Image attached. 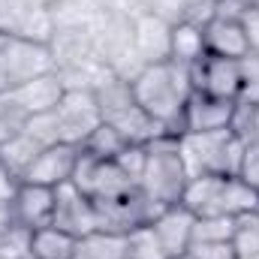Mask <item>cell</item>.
Listing matches in <instances>:
<instances>
[{"instance_id": "obj_24", "label": "cell", "mask_w": 259, "mask_h": 259, "mask_svg": "<svg viewBox=\"0 0 259 259\" xmlns=\"http://www.w3.org/2000/svg\"><path fill=\"white\" fill-rule=\"evenodd\" d=\"M232 247H235L238 259H259V208L235 217Z\"/></svg>"}, {"instance_id": "obj_32", "label": "cell", "mask_w": 259, "mask_h": 259, "mask_svg": "<svg viewBox=\"0 0 259 259\" xmlns=\"http://www.w3.org/2000/svg\"><path fill=\"white\" fill-rule=\"evenodd\" d=\"M229 130H235L244 142H259V106H244V103H238Z\"/></svg>"}, {"instance_id": "obj_18", "label": "cell", "mask_w": 259, "mask_h": 259, "mask_svg": "<svg viewBox=\"0 0 259 259\" xmlns=\"http://www.w3.org/2000/svg\"><path fill=\"white\" fill-rule=\"evenodd\" d=\"M208 55L205 49V30L190 21L172 24V46H169V61L181 66H193Z\"/></svg>"}, {"instance_id": "obj_23", "label": "cell", "mask_w": 259, "mask_h": 259, "mask_svg": "<svg viewBox=\"0 0 259 259\" xmlns=\"http://www.w3.org/2000/svg\"><path fill=\"white\" fill-rule=\"evenodd\" d=\"M130 142L118 133V130L112 127V124H100V127L94 130L88 139H84V145H81V151L88 154V157H94V160H118V154L127 148Z\"/></svg>"}, {"instance_id": "obj_28", "label": "cell", "mask_w": 259, "mask_h": 259, "mask_svg": "<svg viewBox=\"0 0 259 259\" xmlns=\"http://www.w3.org/2000/svg\"><path fill=\"white\" fill-rule=\"evenodd\" d=\"M24 133H27L39 148H49V145L64 142V139H61V124H58V115H55V112L30 115V118H27V124H24Z\"/></svg>"}, {"instance_id": "obj_25", "label": "cell", "mask_w": 259, "mask_h": 259, "mask_svg": "<svg viewBox=\"0 0 259 259\" xmlns=\"http://www.w3.org/2000/svg\"><path fill=\"white\" fill-rule=\"evenodd\" d=\"M232 238H235V217H196L193 244H220Z\"/></svg>"}, {"instance_id": "obj_20", "label": "cell", "mask_w": 259, "mask_h": 259, "mask_svg": "<svg viewBox=\"0 0 259 259\" xmlns=\"http://www.w3.org/2000/svg\"><path fill=\"white\" fill-rule=\"evenodd\" d=\"M103 6L106 0H52L49 12L55 27H91Z\"/></svg>"}, {"instance_id": "obj_15", "label": "cell", "mask_w": 259, "mask_h": 259, "mask_svg": "<svg viewBox=\"0 0 259 259\" xmlns=\"http://www.w3.org/2000/svg\"><path fill=\"white\" fill-rule=\"evenodd\" d=\"M133 42L145 64H163V61H169L172 24L151 12H136L133 15Z\"/></svg>"}, {"instance_id": "obj_9", "label": "cell", "mask_w": 259, "mask_h": 259, "mask_svg": "<svg viewBox=\"0 0 259 259\" xmlns=\"http://www.w3.org/2000/svg\"><path fill=\"white\" fill-rule=\"evenodd\" d=\"M193 223H196V214L187 208V205H169V208H160L154 214V220L148 223L154 238L160 241V247L166 250L169 259H178L184 256L193 244Z\"/></svg>"}, {"instance_id": "obj_36", "label": "cell", "mask_w": 259, "mask_h": 259, "mask_svg": "<svg viewBox=\"0 0 259 259\" xmlns=\"http://www.w3.org/2000/svg\"><path fill=\"white\" fill-rule=\"evenodd\" d=\"M217 15V0H184V21L205 27Z\"/></svg>"}, {"instance_id": "obj_35", "label": "cell", "mask_w": 259, "mask_h": 259, "mask_svg": "<svg viewBox=\"0 0 259 259\" xmlns=\"http://www.w3.org/2000/svg\"><path fill=\"white\" fill-rule=\"evenodd\" d=\"M145 154H148V145H127V148L118 154V160H115L136 184H139V175H142V169H145Z\"/></svg>"}, {"instance_id": "obj_4", "label": "cell", "mask_w": 259, "mask_h": 259, "mask_svg": "<svg viewBox=\"0 0 259 259\" xmlns=\"http://www.w3.org/2000/svg\"><path fill=\"white\" fill-rule=\"evenodd\" d=\"M181 205L196 217H241L259 208V196L238 175H196L184 187Z\"/></svg>"}, {"instance_id": "obj_6", "label": "cell", "mask_w": 259, "mask_h": 259, "mask_svg": "<svg viewBox=\"0 0 259 259\" xmlns=\"http://www.w3.org/2000/svg\"><path fill=\"white\" fill-rule=\"evenodd\" d=\"M55 115H58V124H61V139L69 142V145H78V148L103 124L94 91H66L64 100L55 109Z\"/></svg>"}, {"instance_id": "obj_37", "label": "cell", "mask_w": 259, "mask_h": 259, "mask_svg": "<svg viewBox=\"0 0 259 259\" xmlns=\"http://www.w3.org/2000/svg\"><path fill=\"white\" fill-rule=\"evenodd\" d=\"M193 259H238L232 241H220V244H193L187 250Z\"/></svg>"}, {"instance_id": "obj_3", "label": "cell", "mask_w": 259, "mask_h": 259, "mask_svg": "<svg viewBox=\"0 0 259 259\" xmlns=\"http://www.w3.org/2000/svg\"><path fill=\"white\" fill-rule=\"evenodd\" d=\"M244 139L235 130H214V133H181L178 151L184 160L187 175H238L244 157Z\"/></svg>"}, {"instance_id": "obj_38", "label": "cell", "mask_w": 259, "mask_h": 259, "mask_svg": "<svg viewBox=\"0 0 259 259\" xmlns=\"http://www.w3.org/2000/svg\"><path fill=\"white\" fill-rule=\"evenodd\" d=\"M241 27H244V36H247V55L259 58V6H250L241 15Z\"/></svg>"}, {"instance_id": "obj_34", "label": "cell", "mask_w": 259, "mask_h": 259, "mask_svg": "<svg viewBox=\"0 0 259 259\" xmlns=\"http://www.w3.org/2000/svg\"><path fill=\"white\" fill-rule=\"evenodd\" d=\"M142 12H151L169 24H178V21H184V0H145Z\"/></svg>"}, {"instance_id": "obj_11", "label": "cell", "mask_w": 259, "mask_h": 259, "mask_svg": "<svg viewBox=\"0 0 259 259\" xmlns=\"http://www.w3.org/2000/svg\"><path fill=\"white\" fill-rule=\"evenodd\" d=\"M238 100H220L211 94L193 91L184 115H181V133H214V130H229L235 115Z\"/></svg>"}, {"instance_id": "obj_17", "label": "cell", "mask_w": 259, "mask_h": 259, "mask_svg": "<svg viewBox=\"0 0 259 259\" xmlns=\"http://www.w3.org/2000/svg\"><path fill=\"white\" fill-rule=\"evenodd\" d=\"M202 30H205V49H208V55L235 58V61H241L247 55V36H244L241 18L214 15Z\"/></svg>"}, {"instance_id": "obj_26", "label": "cell", "mask_w": 259, "mask_h": 259, "mask_svg": "<svg viewBox=\"0 0 259 259\" xmlns=\"http://www.w3.org/2000/svg\"><path fill=\"white\" fill-rule=\"evenodd\" d=\"M124 259H169V256H166V250L160 247V241L154 238L151 226H139V229H130L127 232Z\"/></svg>"}, {"instance_id": "obj_22", "label": "cell", "mask_w": 259, "mask_h": 259, "mask_svg": "<svg viewBox=\"0 0 259 259\" xmlns=\"http://www.w3.org/2000/svg\"><path fill=\"white\" fill-rule=\"evenodd\" d=\"M127 250V232L97 229L78 241V253L84 259H124Z\"/></svg>"}, {"instance_id": "obj_40", "label": "cell", "mask_w": 259, "mask_h": 259, "mask_svg": "<svg viewBox=\"0 0 259 259\" xmlns=\"http://www.w3.org/2000/svg\"><path fill=\"white\" fill-rule=\"evenodd\" d=\"M250 6H256V0H217V15H229V18H241Z\"/></svg>"}, {"instance_id": "obj_41", "label": "cell", "mask_w": 259, "mask_h": 259, "mask_svg": "<svg viewBox=\"0 0 259 259\" xmlns=\"http://www.w3.org/2000/svg\"><path fill=\"white\" fill-rule=\"evenodd\" d=\"M15 223V217H12V205H0V241H3V235L9 232V226Z\"/></svg>"}, {"instance_id": "obj_45", "label": "cell", "mask_w": 259, "mask_h": 259, "mask_svg": "<svg viewBox=\"0 0 259 259\" xmlns=\"http://www.w3.org/2000/svg\"><path fill=\"white\" fill-rule=\"evenodd\" d=\"M24 259H33V256H24Z\"/></svg>"}, {"instance_id": "obj_42", "label": "cell", "mask_w": 259, "mask_h": 259, "mask_svg": "<svg viewBox=\"0 0 259 259\" xmlns=\"http://www.w3.org/2000/svg\"><path fill=\"white\" fill-rule=\"evenodd\" d=\"M27 3H33V6H49L52 0H27Z\"/></svg>"}, {"instance_id": "obj_2", "label": "cell", "mask_w": 259, "mask_h": 259, "mask_svg": "<svg viewBox=\"0 0 259 259\" xmlns=\"http://www.w3.org/2000/svg\"><path fill=\"white\" fill-rule=\"evenodd\" d=\"M190 175L184 169L181 151H178V136H157L148 142L145 154V169L139 175V190L148 196L157 208L178 205Z\"/></svg>"}, {"instance_id": "obj_5", "label": "cell", "mask_w": 259, "mask_h": 259, "mask_svg": "<svg viewBox=\"0 0 259 259\" xmlns=\"http://www.w3.org/2000/svg\"><path fill=\"white\" fill-rule=\"evenodd\" d=\"M94 97H97V106H100L103 121L112 124L130 145H148L157 136H169V133H163L160 124H154L142 112V106L133 97V84L124 81V78H118L115 72H109L94 88Z\"/></svg>"}, {"instance_id": "obj_46", "label": "cell", "mask_w": 259, "mask_h": 259, "mask_svg": "<svg viewBox=\"0 0 259 259\" xmlns=\"http://www.w3.org/2000/svg\"><path fill=\"white\" fill-rule=\"evenodd\" d=\"M0 259H3V256H0Z\"/></svg>"}, {"instance_id": "obj_39", "label": "cell", "mask_w": 259, "mask_h": 259, "mask_svg": "<svg viewBox=\"0 0 259 259\" xmlns=\"http://www.w3.org/2000/svg\"><path fill=\"white\" fill-rule=\"evenodd\" d=\"M18 187H21V181H18L9 169L0 166V205H3V208L12 205V199H15V193H18Z\"/></svg>"}, {"instance_id": "obj_7", "label": "cell", "mask_w": 259, "mask_h": 259, "mask_svg": "<svg viewBox=\"0 0 259 259\" xmlns=\"http://www.w3.org/2000/svg\"><path fill=\"white\" fill-rule=\"evenodd\" d=\"M3 64L9 72V84L18 88L36 75H46V72H55V61H52V52L49 46L42 42H30V39H18V36H6L3 42ZM9 88V91H12Z\"/></svg>"}, {"instance_id": "obj_27", "label": "cell", "mask_w": 259, "mask_h": 259, "mask_svg": "<svg viewBox=\"0 0 259 259\" xmlns=\"http://www.w3.org/2000/svg\"><path fill=\"white\" fill-rule=\"evenodd\" d=\"M33 9L36 6L27 0H0V33L3 36H21Z\"/></svg>"}, {"instance_id": "obj_19", "label": "cell", "mask_w": 259, "mask_h": 259, "mask_svg": "<svg viewBox=\"0 0 259 259\" xmlns=\"http://www.w3.org/2000/svg\"><path fill=\"white\" fill-rule=\"evenodd\" d=\"M75 253H78L75 235H69L58 226L33 229V238H30V256L33 259H75Z\"/></svg>"}, {"instance_id": "obj_44", "label": "cell", "mask_w": 259, "mask_h": 259, "mask_svg": "<svg viewBox=\"0 0 259 259\" xmlns=\"http://www.w3.org/2000/svg\"><path fill=\"white\" fill-rule=\"evenodd\" d=\"M75 259H84V256H81V253H75Z\"/></svg>"}, {"instance_id": "obj_10", "label": "cell", "mask_w": 259, "mask_h": 259, "mask_svg": "<svg viewBox=\"0 0 259 259\" xmlns=\"http://www.w3.org/2000/svg\"><path fill=\"white\" fill-rule=\"evenodd\" d=\"M78 154L81 148L78 145H69V142H58V145H49L36 154V160L30 163V169L24 172L21 181L27 184H42V187H61L72 181V172H75V163H78Z\"/></svg>"}, {"instance_id": "obj_14", "label": "cell", "mask_w": 259, "mask_h": 259, "mask_svg": "<svg viewBox=\"0 0 259 259\" xmlns=\"http://www.w3.org/2000/svg\"><path fill=\"white\" fill-rule=\"evenodd\" d=\"M55 202H58L55 187H42V184L21 181L18 193L12 199V217L21 226H27V229L52 226V220H55Z\"/></svg>"}, {"instance_id": "obj_13", "label": "cell", "mask_w": 259, "mask_h": 259, "mask_svg": "<svg viewBox=\"0 0 259 259\" xmlns=\"http://www.w3.org/2000/svg\"><path fill=\"white\" fill-rule=\"evenodd\" d=\"M49 52H52V61H55L58 72L78 69V66L100 61L97 49H94L91 27H55V36L49 39Z\"/></svg>"}, {"instance_id": "obj_12", "label": "cell", "mask_w": 259, "mask_h": 259, "mask_svg": "<svg viewBox=\"0 0 259 259\" xmlns=\"http://www.w3.org/2000/svg\"><path fill=\"white\" fill-rule=\"evenodd\" d=\"M193 72V91L220 97V100H238V81H241V61L235 58H217L205 55L199 64L190 66Z\"/></svg>"}, {"instance_id": "obj_43", "label": "cell", "mask_w": 259, "mask_h": 259, "mask_svg": "<svg viewBox=\"0 0 259 259\" xmlns=\"http://www.w3.org/2000/svg\"><path fill=\"white\" fill-rule=\"evenodd\" d=\"M178 259H193V256H190V253H184V256H178Z\"/></svg>"}, {"instance_id": "obj_21", "label": "cell", "mask_w": 259, "mask_h": 259, "mask_svg": "<svg viewBox=\"0 0 259 259\" xmlns=\"http://www.w3.org/2000/svg\"><path fill=\"white\" fill-rule=\"evenodd\" d=\"M42 148L21 130L18 136H12V139H6L3 145H0V166L3 169H9L18 181L24 178V172L30 169V163L36 160V154H39Z\"/></svg>"}, {"instance_id": "obj_30", "label": "cell", "mask_w": 259, "mask_h": 259, "mask_svg": "<svg viewBox=\"0 0 259 259\" xmlns=\"http://www.w3.org/2000/svg\"><path fill=\"white\" fill-rule=\"evenodd\" d=\"M238 103H244V106H259V58L256 55H244V58H241Z\"/></svg>"}, {"instance_id": "obj_29", "label": "cell", "mask_w": 259, "mask_h": 259, "mask_svg": "<svg viewBox=\"0 0 259 259\" xmlns=\"http://www.w3.org/2000/svg\"><path fill=\"white\" fill-rule=\"evenodd\" d=\"M27 112L12 100V94H3L0 97V145L6 142V139H12V136H18L24 124H27Z\"/></svg>"}, {"instance_id": "obj_1", "label": "cell", "mask_w": 259, "mask_h": 259, "mask_svg": "<svg viewBox=\"0 0 259 259\" xmlns=\"http://www.w3.org/2000/svg\"><path fill=\"white\" fill-rule=\"evenodd\" d=\"M130 84H133L136 103L154 124H160L163 133L169 136H181V115L193 94L190 66H181L175 61L148 64Z\"/></svg>"}, {"instance_id": "obj_16", "label": "cell", "mask_w": 259, "mask_h": 259, "mask_svg": "<svg viewBox=\"0 0 259 259\" xmlns=\"http://www.w3.org/2000/svg\"><path fill=\"white\" fill-rule=\"evenodd\" d=\"M9 94H12V100L27 115H42V112H55L58 109V103L64 100L66 88L58 72H46V75H36V78L12 88Z\"/></svg>"}, {"instance_id": "obj_31", "label": "cell", "mask_w": 259, "mask_h": 259, "mask_svg": "<svg viewBox=\"0 0 259 259\" xmlns=\"http://www.w3.org/2000/svg\"><path fill=\"white\" fill-rule=\"evenodd\" d=\"M30 238H33V229L21 226L18 220L9 226V232L3 235L0 241V256L3 259H24L30 256Z\"/></svg>"}, {"instance_id": "obj_8", "label": "cell", "mask_w": 259, "mask_h": 259, "mask_svg": "<svg viewBox=\"0 0 259 259\" xmlns=\"http://www.w3.org/2000/svg\"><path fill=\"white\" fill-rule=\"evenodd\" d=\"M55 193H58V202H55V220H52V226L75 235L78 241L84 235H91V232L100 229L97 205L81 193L75 184H61V187H55Z\"/></svg>"}, {"instance_id": "obj_33", "label": "cell", "mask_w": 259, "mask_h": 259, "mask_svg": "<svg viewBox=\"0 0 259 259\" xmlns=\"http://www.w3.org/2000/svg\"><path fill=\"white\" fill-rule=\"evenodd\" d=\"M238 178L259 196V142H247L244 145V157H241Z\"/></svg>"}]
</instances>
